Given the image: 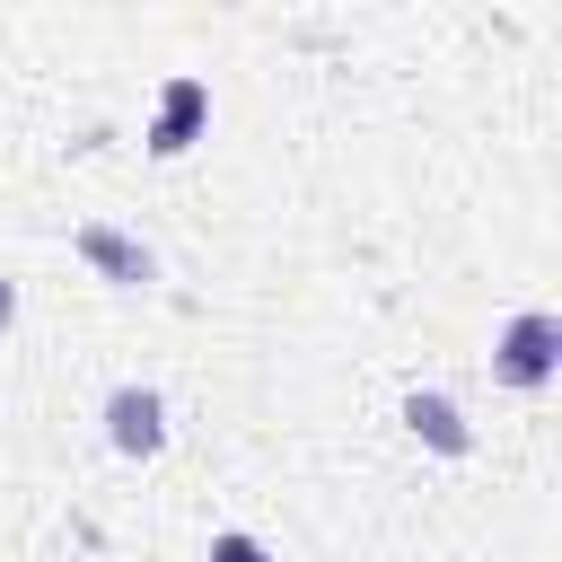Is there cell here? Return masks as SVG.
Masks as SVG:
<instances>
[{"label": "cell", "instance_id": "5b68a950", "mask_svg": "<svg viewBox=\"0 0 562 562\" xmlns=\"http://www.w3.org/2000/svg\"><path fill=\"white\" fill-rule=\"evenodd\" d=\"M404 422H413V439H422V448H439V457H465V448H474L465 413H457L439 386H413V395H404Z\"/></svg>", "mask_w": 562, "mask_h": 562}, {"label": "cell", "instance_id": "7a4b0ae2", "mask_svg": "<svg viewBox=\"0 0 562 562\" xmlns=\"http://www.w3.org/2000/svg\"><path fill=\"white\" fill-rule=\"evenodd\" d=\"M70 255H79L97 281H114V290H149V281H158V255H149L140 237L105 228V220H79V228H70Z\"/></svg>", "mask_w": 562, "mask_h": 562}, {"label": "cell", "instance_id": "8992f818", "mask_svg": "<svg viewBox=\"0 0 562 562\" xmlns=\"http://www.w3.org/2000/svg\"><path fill=\"white\" fill-rule=\"evenodd\" d=\"M202 562H272V544L263 536H246V527H228V536H211V553Z\"/></svg>", "mask_w": 562, "mask_h": 562}, {"label": "cell", "instance_id": "52a82bcc", "mask_svg": "<svg viewBox=\"0 0 562 562\" xmlns=\"http://www.w3.org/2000/svg\"><path fill=\"white\" fill-rule=\"evenodd\" d=\"M9 325H18V281L0 272V334H9Z\"/></svg>", "mask_w": 562, "mask_h": 562}, {"label": "cell", "instance_id": "3957f363", "mask_svg": "<svg viewBox=\"0 0 562 562\" xmlns=\"http://www.w3.org/2000/svg\"><path fill=\"white\" fill-rule=\"evenodd\" d=\"M105 448H114V457H158V448H167V395L123 378V386L105 395Z\"/></svg>", "mask_w": 562, "mask_h": 562}, {"label": "cell", "instance_id": "6da1fadb", "mask_svg": "<svg viewBox=\"0 0 562 562\" xmlns=\"http://www.w3.org/2000/svg\"><path fill=\"white\" fill-rule=\"evenodd\" d=\"M492 378H501V386H518V395H544V386L562 378V316L518 307V316L492 334Z\"/></svg>", "mask_w": 562, "mask_h": 562}, {"label": "cell", "instance_id": "277c9868", "mask_svg": "<svg viewBox=\"0 0 562 562\" xmlns=\"http://www.w3.org/2000/svg\"><path fill=\"white\" fill-rule=\"evenodd\" d=\"M202 123H211V88L176 70V79L158 88V114H149V149H158V158H184V149L202 140Z\"/></svg>", "mask_w": 562, "mask_h": 562}]
</instances>
